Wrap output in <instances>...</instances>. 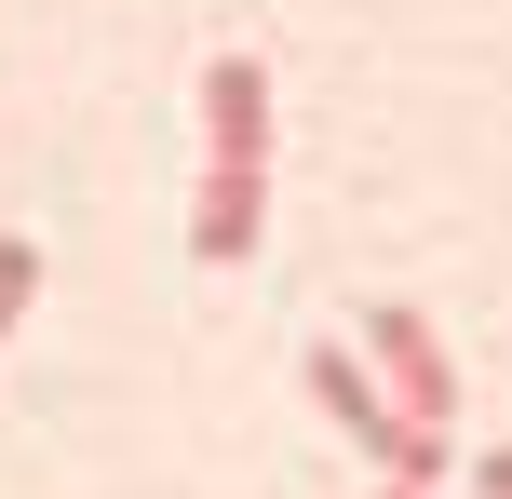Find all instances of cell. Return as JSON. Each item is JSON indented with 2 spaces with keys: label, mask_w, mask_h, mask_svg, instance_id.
<instances>
[{
  "label": "cell",
  "mask_w": 512,
  "mask_h": 499,
  "mask_svg": "<svg viewBox=\"0 0 512 499\" xmlns=\"http://www.w3.org/2000/svg\"><path fill=\"white\" fill-rule=\"evenodd\" d=\"M364 365H378V392L405 405L418 432H459V365H445L432 311H405V297H378V311H364Z\"/></svg>",
  "instance_id": "cell-1"
},
{
  "label": "cell",
  "mask_w": 512,
  "mask_h": 499,
  "mask_svg": "<svg viewBox=\"0 0 512 499\" xmlns=\"http://www.w3.org/2000/svg\"><path fill=\"white\" fill-rule=\"evenodd\" d=\"M256 230H270V162H203V216H189V257L203 270H243Z\"/></svg>",
  "instance_id": "cell-2"
},
{
  "label": "cell",
  "mask_w": 512,
  "mask_h": 499,
  "mask_svg": "<svg viewBox=\"0 0 512 499\" xmlns=\"http://www.w3.org/2000/svg\"><path fill=\"white\" fill-rule=\"evenodd\" d=\"M203 162H270V68L256 54L203 68Z\"/></svg>",
  "instance_id": "cell-3"
},
{
  "label": "cell",
  "mask_w": 512,
  "mask_h": 499,
  "mask_svg": "<svg viewBox=\"0 0 512 499\" xmlns=\"http://www.w3.org/2000/svg\"><path fill=\"white\" fill-rule=\"evenodd\" d=\"M27 297H41V243H27V230H0V338L27 324Z\"/></svg>",
  "instance_id": "cell-4"
},
{
  "label": "cell",
  "mask_w": 512,
  "mask_h": 499,
  "mask_svg": "<svg viewBox=\"0 0 512 499\" xmlns=\"http://www.w3.org/2000/svg\"><path fill=\"white\" fill-rule=\"evenodd\" d=\"M472 499H512V446H486V459H472Z\"/></svg>",
  "instance_id": "cell-5"
},
{
  "label": "cell",
  "mask_w": 512,
  "mask_h": 499,
  "mask_svg": "<svg viewBox=\"0 0 512 499\" xmlns=\"http://www.w3.org/2000/svg\"><path fill=\"white\" fill-rule=\"evenodd\" d=\"M378 499H445V486H378Z\"/></svg>",
  "instance_id": "cell-6"
}]
</instances>
